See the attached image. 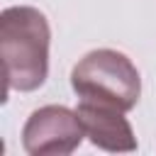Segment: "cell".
I'll list each match as a JSON object with an SVG mask.
<instances>
[{
    "label": "cell",
    "mask_w": 156,
    "mask_h": 156,
    "mask_svg": "<svg viewBox=\"0 0 156 156\" xmlns=\"http://www.w3.org/2000/svg\"><path fill=\"white\" fill-rule=\"evenodd\" d=\"M85 136L76 110L63 105H44L34 110L22 127V146L29 156H68Z\"/></svg>",
    "instance_id": "3957f363"
},
{
    "label": "cell",
    "mask_w": 156,
    "mask_h": 156,
    "mask_svg": "<svg viewBox=\"0 0 156 156\" xmlns=\"http://www.w3.org/2000/svg\"><path fill=\"white\" fill-rule=\"evenodd\" d=\"M71 88L83 102L129 112L141 95V76L132 58L117 49H93L71 71Z\"/></svg>",
    "instance_id": "7a4b0ae2"
},
{
    "label": "cell",
    "mask_w": 156,
    "mask_h": 156,
    "mask_svg": "<svg viewBox=\"0 0 156 156\" xmlns=\"http://www.w3.org/2000/svg\"><path fill=\"white\" fill-rule=\"evenodd\" d=\"M51 29L41 10L32 5H12L0 15V56L5 95L12 90L32 93L49 76Z\"/></svg>",
    "instance_id": "6da1fadb"
},
{
    "label": "cell",
    "mask_w": 156,
    "mask_h": 156,
    "mask_svg": "<svg viewBox=\"0 0 156 156\" xmlns=\"http://www.w3.org/2000/svg\"><path fill=\"white\" fill-rule=\"evenodd\" d=\"M76 112H78L83 129H85V136L90 139L93 146H98L102 151H112V154L136 151L134 129H132V124H129V119L124 117L122 110L78 100Z\"/></svg>",
    "instance_id": "277c9868"
}]
</instances>
